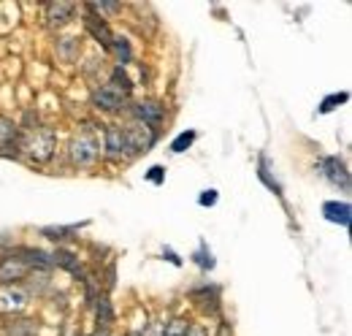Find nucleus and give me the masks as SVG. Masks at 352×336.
Returning <instances> with one entry per match:
<instances>
[{
  "mask_svg": "<svg viewBox=\"0 0 352 336\" xmlns=\"http://www.w3.org/2000/svg\"><path fill=\"white\" fill-rule=\"evenodd\" d=\"M54 147H57V136H54L49 127H36V130L22 141V149H25L36 163H46V160L54 155Z\"/></svg>",
  "mask_w": 352,
  "mask_h": 336,
  "instance_id": "f257e3e1",
  "label": "nucleus"
},
{
  "mask_svg": "<svg viewBox=\"0 0 352 336\" xmlns=\"http://www.w3.org/2000/svg\"><path fill=\"white\" fill-rule=\"evenodd\" d=\"M33 274V269L28 266V260L19 252H8L6 258H0V285L3 288H14L22 280H28Z\"/></svg>",
  "mask_w": 352,
  "mask_h": 336,
  "instance_id": "f03ea898",
  "label": "nucleus"
},
{
  "mask_svg": "<svg viewBox=\"0 0 352 336\" xmlns=\"http://www.w3.org/2000/svg\"><path fill=\"white\" fill-rule=\"evenodd\" d=\"M122 133H125V155L149 152L157 141V130L141 125V123H131L128 127H122Z\"/></svg>",
  "mask_w": 352,
  "mask_h": 336,
  "instance_id": "7ed1b4c3",
  "label": "nucleus"
},
{
  "mask_svg": "<svg viewBox=\"0 0 352 336\" xmlns=\"http://www.w3.org/2000/svg\"><path fill=\"white\" fill-rule=\"evenodd\" d=\"M71 158H74L76 166H92V163L100 158V144H98V138H95L92 133L76 136L74 144H71Z\"/></svg>",
  "mask_w": 352,
  "mask_h": 336,
  "instance_id": "20e7f679",
  "label": "nucleus"
},
{
  "mask_svg": "<svg viewBox=\"0 0 352 336\" xmlns=\"http://www.w3.org/2000/svg\"><path fill=\"white\" fill-rule=\"evenodd\" d=\"M320 174H322L333 187L350 193V171H347L344 160H342L339 155H328V158H322V160H320Z\"/></svg>",
  "mask_w": 352,
  "mask_h": 336,
  "instance_id": "39448f33",
  "label": "nucleus"
},
{
  "mask_svg": "<svg viewBox=\"0 0 352 336\" xmlns=\"http://www.w3.org/2000/svg\"><path fill=\"white\" fill-rule=\"evenodd\" d=\"M133 117H135V123L157 130L166 120V106L157 101H138V103H133Z\"/></svg>",
  "mask_w": 352,
  "mask_h": 336,
  "instance_id": "423d86ee",
  "label": "nucleus"
},
{
  "mask_svg": "<svg viewBox=\"0 0 352 336\" xmlns=\"http://www.w3.org/2000/svg\"><path fill=\"white\" fill-rule=\"evenodd\" d=\"M92 103H95V109H100V112H120L122 103H125V95H122L120 90H114L111 84H103V87L92 95Z\"/></svg>",
  "mask_w": 352,
  "mask_h": 336,
  "instance_id": "0eeeda50",
  "label": "nucleus"
},
{
  "mask_svg": "<svg viewBox=\"0 0 352 336\" xmlns=\"http://www.w3.org/2000/svg\"><path fill=\"white\" fill-rule=\"evenodd\" d=\"M28 291L14 285V288H3L0 291V312L3 315H11V312H22L28 306Z\"/></svg>",
  "mask_w": 352,
  "mask_h": 336,
  "instance_id": "6e6552de",
  "label": "nucleus"
},
{
  "mask_svg": "<svg viewBox=\"0 0 352 336\" xmlns=\"http://www.w3.org/2000/svg\"><path fill=\"white\" fill-rule=\"evenodd\" d=\"M85 28H87V33L95 39V41L100 43L103 49H109L111 52V43H114V33H111V28H109V22L103 19V17H95V14H87V19H85Z\"/></svg>",
  "mask_w": 352,
  "mask_h": 336,
  "instance_id": "1a4fd4ad",
  "label": "nucleus"
},
{
  "mask_svg": "<svg viewBox=\"0 0 352 336\" xmlns=\"http://www.w3.org/2000/svg\"><path fill=\"white\" fill-rule=\"evenodd\" d=\"M74 11H76V6L74 3H63V0H57V3H46V28H63L71 17H74Z\"/></svg>",
  "mask_w": 352,
  "mask_h": 336,
  "instance_id": "9d476101",
  "label": "nucleus"
},
{
  "mask_svg": "<svg viewBox=\"0 0 352 336\" xmlns=\"http://www.w3.org/2000/svg\"><path fill=\"white\" fill-rule=\"evenodd\" d=\"M322 214H325V220L328 222H336V225H342V228H350V204L347 201H325L322 204Z\"/></svg>",
  "mask_w": 352,
  "mask_h": 336,
  "instance_id": "9b49d317",
  "label": "nucleus"
},
{
  "mask_svg": "<svg viewBox=\"0 0 352 336\" xmlns=\"http://www.w3.org/2000/svg\"><path fill=\"white\" fill-rule=\"evenodd\" d=\"M106 155L111 160H120L125 155V133L120 125H109L106 127Z\"/></svg>",
  "mask_w": 352,
  "mask_h": 336,
  "instance_id": "f8f14e48",
  "label": "nucleus"
},
{
  "mask_svg": "<svg viewBox=\"0 0 352 336\" xmlns=\"http://www.w3.org/2000/svg\"><path fill=\"white\" fill-rule=\"evenodd\" d=\"M11 147L16 152V147H19V125L11 117H3L0 114V152H6Z\"/></svg>",
  "mask_w": 352,
  "mask_h": 336,
  "instance_id": "ddd939ff",
  "label": "nucleus"
},
{
  "mask_svg": "<svg viewBox=\"0 0 352 336\" xmlns=\"http://www.w3.org/2000/svg\"><path fill=\"white\" fill-rule=\"evenodd\" d=\"M3 336H38V323L28 317H16L3 326Z\"/></svg>",
  "mask_w": 352,
  "mask_h": 336,
  "instance_id": "4468645a",
  "label": "nucleus"
},
{
  "mask_svg": "<svg viewBox=\"0 0 352 336\" xmlns=\"http://www.w3.org/2000/svg\"><path fill=\"white\" fill-rule=\"evenodd\" d=\"M49 258H52V266H60V269H65V271L82 277V263H79V258L71 250H57L54 255H49Z\"/></svg>",
  "mask_w": 352,
  "mask_h": 336,
  "instance_id": "2eb2a0df",
  "label": "nucleus"
},
{
  "mask_svg": "<svg viewBox=\"0 0 352 336\" xmlns=\"http://www.w3.org/2000/svg\"><path fill=\"white\" fill-rule=\"evenodd\" d=\"M258 176H261V182H263L268 190H274L276 196H282V185H279L276 176L271 174V160H268V155H261V158H258Z\"/></svg>",
  "mask_w": 352,
  "mask_h": 336,
  "instance_id": "dca6fc26",
  "label": "nucleus"
},
{
  "mask_svg": "<svg viewBox=\"0 0 352 336\" xmlns=\"http://www.w3.org/2000/svg\"><path fill=\"white\" fill-rule=\"evenodd\" d=\"M111 323H114L111 298H109V295H100V298H98V328H100V331H109Z\"/></svg>",
  "mask_w": 352,
  "mask_h": 336,
  "instance_id": "f3484780",
  "label": "nucleus"
},
{
  "mask_svg": "<svg viewBox=\"0 0 352 336\" xmlns=\"http://www.w3.org/2000/svg\"><path fill=\"white\" fill-rule=\"evenodd\" d=\"M195 138H198V133H195V130H182L174 141H171V152H174V155L187 152V149L195 144Z\"/></svg>",
  "mask_w": 352,
  "mask_h": 336,
  "instance_id": "a211bd4d",
  "label": "nucleus"
},
{
  "mask_svg": "<svg viewBox=\"0 0 352 336\" xmlns=\"http://www.w3.org/2000/svg\"><path fill=\"white\" fill-rule=\"evenodd\" d=\"M109 84H111L114 90H120V92H122L125 98H128V95H131V92H133V82H131V76H128V74H125V71H122L120 65H117V68L111 71V82H109Z\"/></svg>",
  "mask_w": 352,
  "mask_h": 336,
  "instance_id": "6ab92c4d",
  "label": "nucleus"
},
{
  "mask_svg": "<svg viewBox=\"0 0 352 336\" xmlns=\"http://www.w3.org/2000/svg\"><path fill=\"white\" fill-rule=\"evenodd\" d=\"M111 52L117 54V60H120V68H122V65H128V63L133 60V49H131V43H128V39H120V36H114Z\"/></svg>",
  "mask_w": 352,
  "mask_h": 336,
  "instance_id": "aec40b11",
  "label": "nucleus"
},
{
  "mask_svg": "<svg viewBox=\"0 0 352 336\" xmlns=\"http://www.w3.org/2000/svg\"><path fill=\"white\" fill-rule=\"evenodd\" d=\"M350 101V92H333V95H328V98H322V103H320V114H328V112H333V109H339L342 103H347Z\"/></svg>",
  "mask_w": 352,
  "mask_h": 336,
  "instance_id": "412c9836",
  "label": "nucleus"
},
{
  "mask_svg": "<svg viewBox=\"0 0 352 336\" xmlns=\"http://www.w3.org/2000/svg\"><path fill=\"white\" fill-rule=\"evenodd\" d=\"M41 233L52 242H65V239H74L71 233H76V225H71V228H44Z\"/></svg>",
  "mask_w": 352,
  "mask_h": 336,
  "instance_id": "4be33fe9",
  "label": "nucleus"
},
{
  "mask_svg": "<svg viewBox=\"0 0 352 336\" xmlns=\"http://www.w3.org/2000/svg\"><path fill=\"white\" fill-rule=\"evenodd\" d=\"M192 260H195L201 269H214V255L209 252L206 244H201V247H198V252L192 255Z\"/></svg>",
  "mask_w": 352,
  "mask_h": 336,
  "instance_id": "5701e85b",
  "label": "nucleus"
},
{
  "mask_svg": "<svg viewBox=\"0 0 352 336\" xmlns=\"http://www.w3.org/2000/svg\"><path fill=\"white\" fill-rule=\"evenodd\" d=\"M87 11L89 14H100V11L117 14V11H122V6H120V3H106V0H100V3H87Z\"/></svg>",
  "mask_w": 352,
  "mask_h": 336,
  "instance_id": "b1692460",
  "label": "nucleus"
},
{
  "mask_svg": "<svg viewBox=\"0 0 352 336\" xmlns=\"http://www.w3.org/2000/svg\"><path fill=\"white\" fill-rule=\"evenodd\" d=\"M163 336H187V323L182 317H176V320L168 323V328L163 331Z\"/></svg>",
  "mask_w": 352,
  "mask_h": 336,
  "instance_id": "393cba45",
  "label": "nucleus"
},
{
  "mask_svg": "<svg viewBox=\"0 0 352 336\" xmlns=\"http://www.w3.org/2000/svg\"><path fill=\"white\" fill-rule=\"evenodd\" d=\"M146 179H149L152 185H163V182H166V168L152 166V168H149V174H146Z\"/></svg>",
  "mask_w": 352,
  "mask_h": 336,
  "instance_id": "a878e982",
  "label": "nucleus"
},
{
  "mask_svg": "<svg viewBox=\"0 0 352 336\" xmlns=\"http://www.w3.org/2000/svg\"><path fill=\"white\" fill-rule=\"evenodd\" d=\"M198 204H201V207H214V204H217V190H204V193L198 196Z\"/></svg>",
  "mask_w": 352,
  "mask_h": 336,
  "instance_id": "bb28decb",
  "label": "nucleus"
},
{
  "mask_svg": "<svg viewBox=\"0 0 352 336\" xmlns=\"http://www.w3.org/2000/svg\"><path fill=\"white\" fill-rule=\"evenodd\" d=\"M187 336H206V328L198 326V323H192V326H187Z\"/></svg>",
  "mask_w": 352,
  "mask_h": 336,
  "instance_id": "cd10ccee",
  "label": "nucleus"
},
{
  "mask_svg": "<svg viewBox=\"0 0 352 336\" xmlns=\"http://www.w3.org/2000/svg\"><path fill=\"white\" fill-rule=\"evenodd\" d=\"M163 258H168V260H171L174 266H182V260H179V258H176V255H174V252H171V250H166V252H163Z\"/></svg>",
  "mask_w": 352,
  "mask_h": 336,
  "instance_id": "c85d7f7f",
  "label": "nucleus"
},
{
  "mask_svg": "<svg viewBox=\"0 0 352 336\" xmlns=\"http://www.w3.org/2000/svg\"><path fill=\"white\" fill-rule=\"evenodd\" d=\"M92 336H109V331H100V328H98V331H95Z\"/></svg>",
  "mask_w": 352,
  "mask_h": 336,
  "instance_id": "c756f323",
  "label": "nucleus"
},
{
  "mask_svg": "<svg viewBox=\"0 0 352 336\" xmlns=\"http://www.w3.org/2000/svg\"><path fill=\"white\" fill-rule=\"evenodd\" d=\"M128 336H141V334H135V331H131V334H128Z\"/></svg>",
  "mask_w": 352,
  "mask_h": 336,
  "instance_id": "7c9ffc66",
  "label": "nucleus"
}]
</instances>
